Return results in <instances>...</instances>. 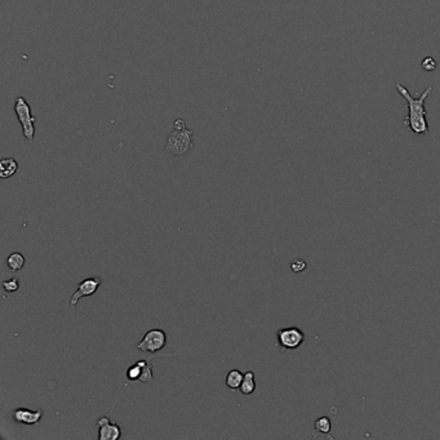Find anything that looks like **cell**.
<instances>
[{
    "instance_id": "obj_1",
    "label": "cell",
    "mask_w": 440,
    "mask_h": 440,
    "mask_svg": "<svg viewBox=\"0 0 440 440\" xmlns=\"http://www.w3.org/2000/svg\"><path fill=\"white\" fill-rule=\"evenodd\" d=\"M398 93L407 101V109H408V115L404 118L403 124L406 128H409L415 134H429L430 128L429 123L426 120L428 116V110L425 107V101L429 97V94L433 92V85L428 87L421 93V96L417 98H413L412 94L409 93L408 88L397 83L395 84Z\"/></svg>"
},
{
    "instance_id": "obj_2",
    "label": "cell",
    "mask_w": 440,
    "mask_h": 440,
    "mask_svg": "<svg viewBox=\"0 0 440 440\" xmlns=\"http://www.w3.org/2000/svg\"><path fill=\"white\" fill-rule=\"evenodd\" d=\"M193 129H173L166 141V149L169 154L181 156L193 149Z\"/></svg>"
},
{
    "instance_id": "obj_3",
    "label": "cell",
    "mask_w": 440,
    "mask_h": 440,
    "mask_svg": "<svg viewBox=\"0 0 440 440\" xmlns=\"http://www.w3.org/2000/svg\"><path fill=\"white\" fill-rule=\"evenodd\" d=\"M14 111H16V115L18 118V122L22 125V133H23L26 140L30 144H32L35 136V118L32 116L31 107L22 96H18L16 98Z\"/></svg>"
},
{
    "instance_id": "obj_4",
    "label": "cell",
    "mask_w": 440,
    "mask_h": 440,
    "mask_svg": "<svg viewBox=\"0 0 440 440\" xmlns=\"http://www.w3.org/2000/svg\"><path fill=\"white\" fill-rule=\"evenodd\" d=\"M167 345V334L162 329H151L145 333L144 338L137 345V349L142 353H158Z\"/></svg>"
},
{
    "instance_id": "obj_5",
    "label": "cell",
    "mask_w": 440,
    "mask_h": 440,
    "mask_svg": "<svg viewBox=\"0 0 440 440\" xmlns=\"http://www.w3.org/2000/svg\"><path fill=\"white\" fill-rule=\"evenodd\" d=\"M278 345L284 350H296L305 342V333L297 327L279 329L276 333Z\"/></svg>"
},
{
    "instance_id": "obj_6",
    "label": "cell",
    "mask_w": 440,
    "mask_h": 440,
    "mask_svg": "<svg viewBox=\"0 0 440 440\" xmlns=\"http://www.w3.org/2000/svg\"><path fill=\"white\" fill-rule=\"evenodd\" d=\"M101 283H102V279L100 276H93V278H87L81 281L79 284L76 292L71 296L70 298V309L74 310L78 305L79 300L83 298V297H91L93 296L97 292V289L100 288Z\"/></svg>"
},
{
    "instance_id": "obj_7",
    "label": "cell",
    "mask_w": 440,
    "mask_h": 440,
    "mask_svg": "<svg viewBox=\"0 0 440 440\" xmlns=\"http://www.w3.org/2000/svg\"><path fill=\"white\" fill-rule=\"evenodd\" d=\"M98 426V440H118L122 437V429L109 417H101L97 421Z\"/></svg>"
},
{
    "instance_id": "obj_8",
    "label": "cell",
    "mask_w": 440,
    "mask_h": 440,
    "mask_svg": "<svg viewBox=\"0 0 440 440\" xmlns=\"http://www.w3.org/2000/svg\"><path fill=\"white\" fill-rule=\"evenodd\" d=\"M13 420L17 424L23 425H36L41 419H43V411L41 409H31L27 408H16L12 413Z\"/></svg>"
},
{
    "instance_id": "obj_9",
    "label": "cell",
    "mask_w": 440,
    "mask_h": 440,
    "mask_svg": "<svg viewBox=\"0 0 440 440\" xmlns=\"http://www.w3.org/2000/svg\"><path fill=\"white\" fill-rule=\"evenodd\" d=\"M18 163L13 158H3L0 160V177L9 178L18 172Z\"/></svg>"
},
{
    "instance_id": "obj_10",
    "label": "cell",
    "mask_w": 440,
    "mask_h": 440,
    "mask_svg": "<svg viewBox=\"0 0 440 440\" xmlns=\"http://www.w3.org/2000/svg\"><path fill=\"white\" fill-rule=\"evenodd\" d=\"M244 373H241L239 369H231L226 376V386L230 390H237L240 389V385L243 382Z\"/></svg>"
},
{
    "instance_id": "obj_11",
    "label": "cell",
    "mask_w": 440,
    "mask_h": 440,
    "mask_svg": "<svg viewBox=\"0 0 440 440\" xmlns=\"http://www.w3.org/2000/svg\"><path fill=\"white\" fill-rule=\"evenodd\" d=\"M243 395H250L256 390V380H254V373L252 371H248L244 373L243 382L240 385V389Z\"/></svg>"
},
{
    "instance_id": "obj_12",
    "label": "cell",
    "mask_w": 440,
    "mask_h": 440,
    "mask_svg": "<svg viewBox=\"0 0 440 440\" xmlns=\"http://www.w3.org/2000/svg\"><path fill=\"white\" fill-rule=\"evenodd\" d=\"M25 257L23 254H21L19 252H14V253H10L8 258H6V266L9 268L10 271L16 272L19 271L23 266H25Z\"/></svg>"
},
{
    "instance_id": "obj_13",
    "label": "cell",
    "mask_w": 440,
    "mask_h": 440,
    "mask_svg": "<svg viewBox=\"0 0 440 440\" xmlns=\"http://www.w3.org/2000/svg\"><path fill=\"white\" fill-rule=\"evenodd\" d=\"M137 364L141 367L140 381L144 382V384H151L154 381V375L150 363L147 360H138Z\"/></svg>"
},
{
    "instance_id": "obj_14",
    "label": "cell",
    "mask_w": 440,
    "mask_h": 440,
    "mask_svg": "<svg viewBox=\"0 0 440 440\" xmlns=\"http://www.w3.org/2000/svg\"><path fill=\"white\" fill-rule=\"evenodd\" d=\"M314 429H315L318 433H320V434H329L332 429V422L331 420H329V417H327V416L319 417V419L314 422Z\"/></svg>"
},
{
    "instance_id": "obj_15",
    "label": "cell",
    "mask_w": 440,
    "mask_h": 440,
    "mask_svg": "<svg viewBox=\"0 0 440 440\" xmlns=\"http://www.w3.org/2000/svg\"><path fill=\"white\" fill-rule=\"evenodd\" d=\"M3 288L8 293H14L19 289V281L17 278H10L3 281Z\"/></svg>"
},
{
    "instance_id": "obj_16",
    "label": "cell",
    "mask_w": 440,
    "mask_h": 440,
    "mask_svg": "<svg viewBox=\"0 0 440 440\" xmlns=\"http://www.w3.org/2000/svg\"><path fill=\"white\" fill-rule=\"evenodd\" d=\"M141 376V367L136 363V364L131 365L127 371V377H128L129 381H140Z\"/></svg>"
},
{
    "instance_id": "obj_17",
    "label": "cell",
    "mask_w": 440,
    "mask_h": 440,
    "mask_svg": "<svg viewBox=\"0 0 440 440\" xmlns=\"http://www.w3.org/2000/svg\"><path fill=\"white\" fill-rule=\"evenodd\" d=\"M421 66H422V69H424L425 71H434V70L438 67L437 61H435L434 57H431V56L425 57V58L422 59Z\"/></svg>"
},
{
    "instance_id": "obj_18",
    "label": "cell",
    "mask_w": 440,
    "mask_h": 440,
    "mask_svg": "<svg viewBox=\"0 0 440 440\" xmlns=\"http://www.w3.org/2000/svg\"><path fill=\"white\" fill-rule=\"evenodd\" d=\"M306 267H307L306 261H303V259H301V258L293 259V261H292V263H290V270H292L293 272H296V274H298V272H302Z\"/></svg>"
},
{
    "instance_id": "obj_19",
    "label": "cell",
    "mask_w": 440,
    "mask_h": 440,
    "mask_svg": "<svg viewBox=\"0 0 440 440\" xmlns=\"http://www.w3.org/2000/svg\"><path fill=\"white\" fill-rule=\"evenodd\" d=\"M186 128V123H185V120L184 119H176L175 120V123H173V129H178V131H180V129H185Z\"/></svg>"
}]
</instances>
